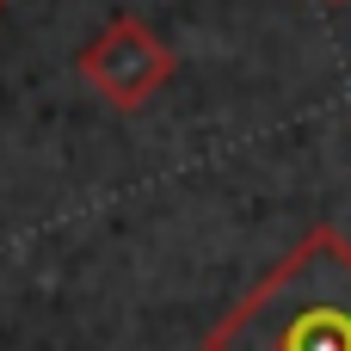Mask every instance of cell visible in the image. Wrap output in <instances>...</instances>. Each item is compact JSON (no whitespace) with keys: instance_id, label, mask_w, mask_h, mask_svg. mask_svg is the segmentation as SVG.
Returning a JSON list of instances; mask_svg holds the SVG:
<instances>
[{"instance_id":"6da1fadb","label":"cell","mask_w":351,"mask_h":351,"mask_svg":"<svg viewBox=\"0 0 351 351\" xmlns=\"http://www.w3.org/2000/svg\"><path fill=\"white\" fill-rule=\"evenodd\" d=\"M204 351H351V241L302 234L204 333Z\"/></svg>"},{"instance_id":"3957f363","label":"cell","mask_w":351,"mask_h":351,"mask_svg":"<svg viewBox=\"0 0 351 351\" xmlns=\"http://www.w3.org/2000/svg\"><path fill=\"white\" fill-rule=\"evenodd\" d=\"M327 6H346V0H327Z\"/></svg>"},{"instance_id":"7a4b0ae2","label":"cell","mask_w":351,"mask_h":351,"mask_svg":"<svg viewBox=\"0 0 351 351\" xmlns=\"http://www.w3.org/2000/svg\"><path fill=\"white\" fill-rule=\"evenodd\" d=\"M80 80L105 99V105H117V111H136V105H148L167 80H173V49L142 25V19H111L86 49H80Z\"/></svg>"}]
</instances>
